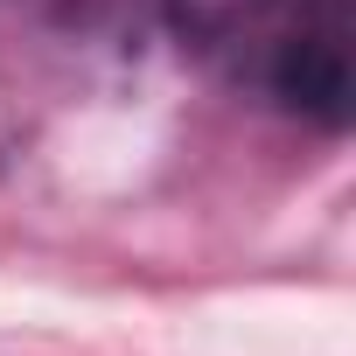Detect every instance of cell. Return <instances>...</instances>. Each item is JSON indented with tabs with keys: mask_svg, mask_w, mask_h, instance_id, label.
Segmentation results:
<instances>
[{
	"mask_svg": "<svg viewBox=\"0 0 356 356\" xmlns=\"http://www.w3.org/2000/svg\"><path fill=\"white\" fill-rule=\"evenodd\" d=\"M168 22L196 56L273 84L280 105L321 126L349 119V0H168Z\"/></svg>",
	"mask_w": 356,
	"mask_h": 356,
	"instance_id": "1",
	"label": "cell"
}]
</instances>
